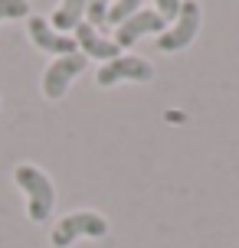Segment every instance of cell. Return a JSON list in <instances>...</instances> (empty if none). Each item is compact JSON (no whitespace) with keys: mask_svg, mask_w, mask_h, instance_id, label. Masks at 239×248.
<instances>
[{"mask_svg":"<svg viewBox=\"0 0 239 248\" xmlns=\"http://www.w3.org/2000/svg\"><path fill=\"white\" fill-rule=\"evenodd\" d=\"M164 30H167V23L157 16V10H138L135 16H128L125 23L115 30V46H118V49H128V46H135L141 36H148V33H157V36H161Z\"/></svg>","mask_w":239,"mask_h":248,"instance_id":"cell-6","label":"cell"},{"mask_svg":"<svg viewBox=\"0 0 239 248\" xmlns=\"http://www.w3.org/2000/svg\"><path fill=\"white\" fill-rule=\"evenodd\" d=\"M138 3H141V0H115V3H112V10H108V16H105V23L121 26V23L128 20V16H135V13L141 10Z\"/></svg>","mask_w":239,"mask_h":248,"instance_id":"cell-10","label":"cell"},{"mask_svg":"<svg viewBox=\"0 0 239 248\" xmlns=\"http://www.w3.org/2000/svg\"><path fill=\"white\" fill-rule=\"evenodd\" d=\"M112 3H115V0H85V16H88V23L95 26V30L105 23V16H108V10H112Z\"/></svg>","mask_w":239,"mask_h":248,"instance_id":"cell-11","label":"cell"},{"mask_svg":"<svg viewBox=\"0 0 239 248\" xmlns=\"http://www.w3.org/2000/svg\"><path fill=\"white\" fill-rule=\"evenodd\" d=\"M154 3H157V16H161L164 23H174L184 0H154Z\"/></svg>","mask_w":239,"mask_h":248,"instance_id":"cell-13","label":"cell"},{"mask_svg":"<svg viewBox=\"0 0 239 248\" xmlns=\"http://www.w3.org/2000/svg\"><path fill=\"white\" fill-rule=\"evenodd\" d=\"M85 62H88V59L82 56V52L59 56V59H56L50 69H46V75H43V95H46L50 101H59L66 92H69L72 78L85 72Z\"/></svg>","mask_w":239,"mask_h":248,"instance_id":"cell-5","label":"cell"},{"mask_svg":"<svg viewBox=\"0 0 239 248\" xmlns=\"http://www.w3.org/2000/svg\"><path fill=\"white\" fill-rule=\"evenodd\" d=\"M99 85L108 88V85H118V82H151L154 78V65L141 56H118L112 62H102L99 69Z\"/></svg>","mask_w":239,"mask_h":248,"instance_id":"cell-4","label":"cell"},{"mask_svg":"<svg viewBox=\"0 0 239 248\" xmlns=\"http://www.w3.org/2000/svg\"><path fill=\"white\" fill-rule=\"evenodd\" d=\"M82 16H85V0H63L59 3V10L52 13V30L56 33H63V30H76L82 23Z\"/></svg>","mask_w":239,"mask_h":248,"instance_id":"cell-9","label":"cell"},{"mask_svg":"<svg viewBox=\"0 0 239 248\" xmlns=\"http://www.w3.org/2000/svg\"><path fill=\"white\" fill-rule=\"evenodd\" d=\"M200 3L197 0H187V3H180V13H177V20L167 30H164L161 36H157V49L161 52H180L187 49L190 43L197 39L200 33Z\"/></svg>","mask_w":239,"mask_h":248,"instance_id":"cell-3","label":"cell"},{"mask_svg":"<svg viewBox=\"0 0 239 248\" xmlns=\"http://www.w3.org/2000/svg\"><path fill=\"white\" fill-rule=\"evenodd\" d=\"M13 180H17V186L26 193V216H30L33 222H46L52 206H56L52 180L43 173L39 167H33V163H20V167L13 170Z\"/></svg>","mask_w":239,"mask_h":248,"instance_id":"cell-1","label":"cell"},{"mask_svg":"<svg viewBox=\"0 0 239 248\" xmlns=\"http://www.w3.org/2000/svg\"><path fill=\"white\" fill-rule=\"evenodd\" d=\"M26 30H30L33 46H39L43 52H56V56H72V52H79L76 36H69V33H56V30L50 26V20H43V16H33Z\"/></svg>","mask_w":239,"mask_h":248,"instance_id":"cell-7","label":"cell"},{"mask_svg":"<svg viewBox=\"0 0 239 248\" xmlns=\"http://www.w3.org/2000/svg\"><path fill=\"white\" fill-rule=\"evenodd\" d=\"M76 46L82 49L85 59H102V62H112L121 56V49L115 46V39H105L92 23H79L76 26Z\"/></svg>","mask_w":239,"mask_h":248,"instance_id":"cell-8","label":"cell"},{"mask_svg":"<svg viewBox=\"0 0 239 248\" xmlns=\"http://www.w3.org/2000/svg\"><path fill=\"white\" fill-rule=\"evenodd\" d=\"M20 16H30L26 0H0V20H20Z\"/></svg>","mask_w":239,"mask_h":248,"instance_id":"cell-12","label":"cell"},{"mask_svg":"<svg viewBox=\"0 0 239 248\" xmlns=\"http://www.w3.org/2000/svg\"><path fill=\"white\" fill-rule=\"evenodd\" d=\"M108 235V222L105 216L92 209H79V212H69L66 219H59V225L52 229V248H69L76 238H105Z\"/></svg>","mask_w":239,"mask_h":248,"instance_id":"cell-2","label":"cell"}]
</instances>
